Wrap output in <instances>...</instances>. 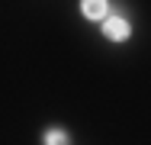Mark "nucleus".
Returning <instances> with one entry per match:
<instances>
[{
	"label": "nucleus",
	"mask_w": 151,
	"mask_h": 145,
	"mask_svg": "<svg viewBox=\"0 0 151 145\" xmlns=\"http://www.w3.org/2000/svg\"><path fill=\"white\" fill-rule=\"evenodd\" d=\"M42 145H71V132L64 126H45L42 129Z\"/></svg>",
	"instance_id": "3"
},
{
	"label": "nucleus",
	"mask_w": 151,
	"mask_h": 145,
	"mask_svg": "<svg viewBox=\"0 0 151 145\" xmlns=\"http://www.w3.org/2000/svg\"><path fill=\"white\" fill-rule=\"evenodd\" d=\"M77 7H81V16L87 23H103L109 16V0H81Z\"/></svg>",
	"instance_id": "2"
},
{
	"label": "nucleus",
	"mask_w": 151,
	"mask_h": 145,
	"mask_svg": "<svg viewBox=\"0 0 151 145\" xmlns=\"http://www.w3.org/2000/svg\"><path fill=\"white\" fill-rule=\"evenodd\" d=\"M100 32H103V39L106 42H113V45H122V42H129L132 39V23L119 16V13H109L103 23H100Z\"/></svg>",
	"instance_id": "1"
}]
</instances>
